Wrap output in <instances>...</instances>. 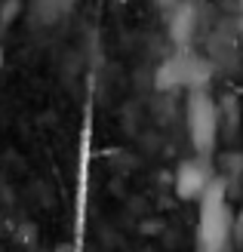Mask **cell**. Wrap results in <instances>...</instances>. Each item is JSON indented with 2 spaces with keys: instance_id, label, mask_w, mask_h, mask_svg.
Masks as SVG:
<instances>
[{
  "instance_id": "obj_1",
  "label": "cell",
  "mask_w": 243,
  "mask_h": 252,
  "mask_svg": "<svg viewBox=\"0 0 243 252\" xmlns=\"http://www.w3.org/2000/svg\"><path fill=\"white\" fill-rule=\"evenodd\" d=\"M197 216V252H228L234 243L231 209L225 203V188L219 182L209 185V191L200 200Z\"/></svg>"
},
{
  "instance_id": "obj_2",
  "label": "cell",
  "mask_w": 243,
  "mask_h": 252,
  "mask_svg": "<svg viewBox=\"0 0 243 252\" xmlns=\"http://www.w3.org/2000/svg\"><path fill=\"white\" fill-rule=\"evenodd\" d=\"M209 80V65L194 53H175L157 68L160 90H200Z\"/></svg>"
},
{
  "instance_id": "obj_3",
  "label": "cell",
  "mask_w": 243,
  "mask_h": 252,
  "mask_svg": "<svg viewBox=\"0 0 243 252\" xmlns=\"http://www.w3.org/2000/svg\"><path fill=\"white\" fill-rule=\"evenodd\" d=\"M185 120H188V135L191 145L200 154H209L215 145V135H219V111H215L212 98L207 93L194 90L188 95V108H185Z\"/></svg>"
},
{
  "instance_id": "obj_4",
  "label": "cell",
  "mask_w": 243,
  "mask_h": 252,
  "mask_svg": "<svg viewBox=\"0 0 243 252\" xmlns=\"http://www.w3.org/2000/svg\"><path fill=\"white\" fill-rule=\"evenodd\" d=\"M209 185H212L209 172L197 160H185L182 166H178V172H175V194L182 200H200L209 191Z\"/></svg>"
},
{
  "instance_id": "obj_5",
  "label": "cell",
  "mask_w": 243,
  "mask_h": 252,
  "mask_svg": "<svg viewBox=\"0 0 243 252\" xmlns=\"http://www.w3.org/2000/svg\"><path fill=\"white\" fill-rule=\"evenodd\" d=\"M77 0H28V16L40 28H53L74 9Z\"/></svg>"
}]
</instances>
